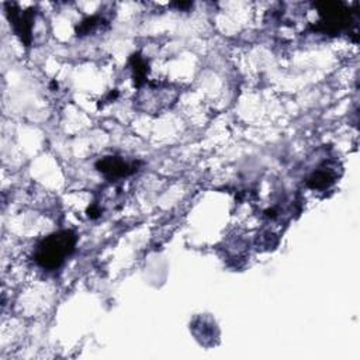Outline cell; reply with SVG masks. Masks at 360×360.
Listing matches in <instances>:
<instances>
[{"label":"cell","mask_w":360,"mask_h":360,"mask_svg":"<svg viewBox=\"0 0 360 360\" xmlns=\"http://www.w3.org/2000/svg\"><path fill=\"white\" fill-rule=\"evenodd\" d=\"M335 180H336V173L333 167L321 166L307 179V186L312 190H325L329 186H332Z\"/></svg>","instance_id":"5b68a950"},{"label":"cell","mask_w":360,"mask_h":360,"mask_svg":"<svg viewBox=\"0 0 360 360\" xmlns=\"http://www.w3.org/2000/svg\"><path fill=\"white\" fill-rule=\"evenodd\" d=\"M100 22H103V20L97 15H93V17H87L84 18L76 28V32L77 35H87L90 32H93L98 25Z\"/></svg>","instance_id":"52a82bcc"},{"label":"cell","mask_w":360,"mask_h":360,"mask_svg":"<svg viewBox=\"0 0 360 360\" xmlns=\"http://www.w3.org/2000/svg\"><path fill=\"white\" fill-rule=\"evenodd\" d=\"M318 13L321 15L319 22L314 25L315 31L325 34H339L343 30H347L353 22L352 11L343 3H315Z\"/></svg>","instance_id":"7a4b0ae2"},{"label":"cell","mask_w":360,"mask_h":360,"mask_svg":"<svg viewBox=\"0 0 360 360\" xmlns=\"http://www.w3.org/2000/svg\"><path fill=\"white\" fill-rule=\"evenodd\" d=\"M131 66H132V72H134L135 86H142L146 82V75H148L146 60L141 55L134 53L131 56Z\"/></svg>","instance_id":"8992f818"},{"label":"cell","mask_w":360,"mask_h":360,"mask_svg":"<svg viewBox=\"0 0 360 360\" xmlns=\"http://www.w3.org/2000/svg\"><path fill=\"white\" fill-rule=\"evenodd\" d=\"M6 11H7V17L10 20V24L13 25L14 32L20 37L21 42H24V45L28 46L31 44L34 10L30 8V10L21 11L17 4L6 3Z\"/></svg>","instance_id":"3957f363"},{"label":"cell","mask_w":360,"mask_h":360,"mask_svg":"<svg viewBox=\"0 0 360 360\" xmlns=\"http://www.w3.org/2000/svg\"><path fill=\"white\" fill-rule=\"evenodd\" d=\"M76 240V233L72 231L55 232L38 243L34 259L42 269L55 270L72 255Z\"/></svg>","instance_id":"6da1fadb"},{"label":"cell","mask_w":360,"mask_h":360,"mask_svg":"<svg viewBox=\"0 0 360 360\" xmlns=\"http://www.w3.org/2000/svg\"><path fill=\"white\" fill-rule=\"evenodd\" d=\"M139 162H128L120 156H104L96 163V169L110 180L127 177L138 170Z\"/></svg>","instance_id":"277c9868"}]
</instances>
